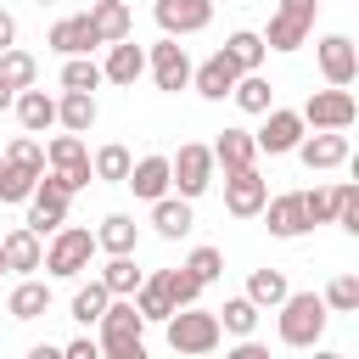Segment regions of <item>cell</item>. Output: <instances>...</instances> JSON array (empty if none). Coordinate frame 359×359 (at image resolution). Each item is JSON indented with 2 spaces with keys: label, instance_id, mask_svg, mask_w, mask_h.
<instances>
[{
  "label": "cell",
  "instance_id": "12",
  "mask_svg": "<svg viewBox=\"0 0 359 359\" xmlns=\"http://www.w3.org/2000/svg\"><path fill=\"white\" fill-rule=\"evenodd\" d=\"M151 17L168 39H185V34H202L213 22V0H157Z\"/></svg>",
  "mask_w": 359,
  "mask_h": 359
},
{
  "label": "cell",
  "instance_id": "14",
  "mask_svg": "<svg viewBox=\"0 0 359 359\" xmlns=\"http://www.w3.org/2000/svg\"><path fill=\"white\" fill-rule=\"evenodd\" d=\"M264 219H269V236H275V241H297V236H309V230H314L303 191H280V196H269Z\"/></svg>",
  "mask_w": 359,
  "mask_h": 359
},
{
  "label": "cell",
  "instance_id": "7",
  "mask_svg": "<svg viewBox=\"0 0 359 359\" xmlns=\"http://www.w3.org/2000/svg\"><path fill=\"white\" fill-rule=\"evenodd\" d=\"M213 174H219V157H213V146H202V140H185L180 151H174V191L180 196H208V185H213Z\"/></svg>",
  "mask_w": 359,
  "mask_h": 359
},
{
  "label": "cell",
  "instance_id": "29",
  "mask_svg": "<svg viewBox=\"0 0 359 359\" xmlns=\"http://www.w3.org/2000/svg\"><path fill=\"white\" fill-rule=\"evenodd\" d=\"M247 297H252L258 309H280V303L292 297L286 269H252V275H247Z\"/></svg>",
  "mask_w": 359,
  "mask_h": 359
},
{
  "label": "cell",
  "instance_id": "33",
  "mask_svg": "<svg viewBox=\"0 0 359 359\" xmlns=\"http://www.w3.org/2000/svg\"><path fill=\"white\" fill-rule=\"evenodd\" d=\"M107 84V67L95 62V56H67L62 62V90H84V95H95Z\"/></svg>",
  "mask_w": 359,
  "mask_h": 359
},
{
  "label": "cell",
  "instance_id": "52",
  "mask_svg": "<svg viewBox=\"0 0 359 359\" xmlns=\"http://www.w3.org/2000/svg\"><path fill=\"white\" fill-rule=\"evenodd\" d=\"M314 359H348V353H337V348H314Z\"/></svg>",
  "mask_w": 359,
  "mask_h": 359
},
{
  "label": "cell",
  "instance_id": "51",
  "mask_svg": "<svg viewBox=\"0 0 359 359\" xmlns=\"http://www.w3.org/2000/svg\"><path fill=\"white\" fill-rule=\"evenodd\" d=\"M6 107H17V90H11L6 79H0V112H6Z\"/></svg>",
  "mask_w": 359,
  "mask_h": 359
},
{
  "label": "cell",
  "instance_id": "21",
  "mask_svg": "<svg viewBox=\"0 0 359 359\" xmlns=\"http://www.w3.org/2000/svg\"><path fill=\"white\" fill-rule=\"evenodd\" d=\"M107 84H118V90H135V79L146 73V50L135 45V39H118V45H107Z\"/></svg>",
  "mask_w": 359,
  "mask_h": 359
},
{
  "label": "cell",
  "instance_id": "3",
  "mask_svg": "<svg viewBox=\"0 0 359 359\" xmlns=\"http://www.w3.org/2000/svg\"><path fill=\"white\" fill-rule=\"evenodd\" d=\"M224 342V325H219V314L213 309H174V320H168V348L174 353H185V359H208L213 348Z\"/></svg>",
  "mask_w": 359,
  "mask_h": 359
},
{
  "label": "cell",
  "instance_id": "35",
  "mask_svg": "<svg viewBox=\"0 0 359 359\" xmlns=\"http://www.w3.org/2000/svg\"><path fill=\"white\" fill-rule=\"evenodd\" d=\"M241 112H252V118H264L269 107H275V90H269V79L264 73H241V84H236V95H230Z\"/></svg>",
  "mask_w": 359,
  "mask_h": 359
},
{
  "label": "cell",
  "instance_id": "32",
  "mask_svg": "<svg viewBox=\"0 0 359 359\" xmlns=\"http://www.w3.org/2000/svg\"><path fill=\"white\" fill-rule=\"evenodd\" d=\"M309 34H314V22H297V17H286V11H275V17H269V28H264L269 50H303V45H309Z\"/></svg>",
  "mask_w": 359,
  "mask_h": 359
},
{
  "label": "cell",
  "instance_id": "44",
  "mask_svg": "<svg viewBox=\"0 0 359 359\" xmlns=\"http://www.w3.org/2000/svg\"><path fill=\"white\" fill-rule=\"evenodd\" d=\"M101 353L107 359H151L146 353V337H129V331H107L101 337Z\"/></svg>",
  "mask_w": 359,
  "mask_h": 359
},
{
  "label": "cell",
  "instance_id": "4",
  "mask_svg": "<svg viewBox=\"0 0 359 359\" xmlns=\"http://www.w3.org/2000/svg\"><path fill=\"white\" fill-rule=\"evenodd\" d=\"M146 73H151V84L163 90V95H180V90H191V79H196V62H191V50L180 45V39H157L151 50H146Z\"/></svg>",
  "mask_w": 359,
  "mask_h": 359
},
{
  "label": "cell",
  "instance_id": "54",
  "mask_svg": "<svg viewBox=\"0 0 359 359\" xmlns=\"http://www.w3.org/2000/svg\"><path fill=\"white\" fill-rule=\"evenodd\" d=\"M0 275H6V252H0Z\"/></svg>",
  "mask_w": 359,
  "mask_h": 359
},
{
  "label": "cell",
  "instance_id": "22",
  "mask_svg": "<svg viewBox=\"0 0 359 359\" xmlns=\"http://www.w3.org/2000/svg\"><path fill=\"white\" fill-rule=\"evenodd\" d=\"M17 123H22V135H45V129H56V95H45L39 84L34 90H17Z\"/></svg>",
  "mask_w": 359,
  "mask_h": 359
},
{
  "label": "cell",
  "instance_id": "23",
  "mask_svg": "<svg viewBox=\"0 0 359 359\" xmlns=\"http://www.w3.org/2000/svg\"><path fill=\"white\" fill-rule=\"evenodd\" d=\"M95 118H101L95 95H84V90H62V95H56V129H67V135H90Z\"/></svg>",
  "mask_w": 359,
  "mask_h": 359
},
{
  "label": "cell",
  "instance_id": "47",
  "mask_svg": "<svg viewBox=\"0 0 359 359\" xmlns=\"http://www.w3.org/2000/svg\"><path fill=\"white\" fill-rule=\"evenodd\" d=\"M275 11H286V17H297V22H314L320 0H275Z\"/></svg>",
  "mask_w": 359,
  "mask_h": 359
},
{
  "label": "cell",
  "instance_id": "27",
  "mask_svg": "<svg viewBox=\"0 0 359 359\" xmlns=\"http://www.w3.org/2000/svg\"><path fill=\"white\" fill-rule=\"evenodd\" d=\"M224 56H230L241 73H258V67H264V56H269V39H264L258 28H236V34L224 39Z\"/></svg>",
  "mask_w": 359,
  "mask_h": 359
},
{
  "label": "cell",
  "instance_id": "53",
  "mask_svg": "<svg viewBox=\"0 0 359 359\" xmlns=\"http://www.w3.org/2000/svg\"><path fill=\"white\" fill-rule=\"evenodd\" d=\"M348 174H353V185H359V151H353V157H348Z\"/></svg>",
  "mask_w": 359,
  "mask_h": 359
},
{
  "label": "cell",
  "instance_id": "6",
  "mask_svg": "<svg viewBox=\"0 0 359 359\" xmlns=\"http://www.w3.org/2000/svg\"><path fill=\"white\" fill-rule=\"evenodd\" d=\"M45 157H50V174H62V185H67L73 196L95 180V157H90V151H84V140H79V135H67V129H62V135H50Z\"/></svg>",
  "mask_w": 359,
  "mask_h": 359
},
{
  "label": "cell",
  "instance_id": "10",
  "mask_svg": "<svg viewBox=\"0 0 359 359\" xmlns=\"http://www.w3.org/2000/svg\"><path fill=\"white\" fill-rule=\"evenodd\" d=\"M264 208H269V180L258 174V163L224 174V213L230 219H258Z\"/></svg>",
  "mask_w": 359,
  "mask_h": 359
},
{
  "label": "cell",
  "instance_id": "16",
  "mask_svg": "<svg viewBox=\"0 0 359 359\" xmlns=\"http://www.w3.org/2000/svg\"><path fill=\"white\" fill-rule=\"evenodd\" d=\"M45 45H50V50H56V56L67 62V56H90V50H95V45H107V39L95 34L90 11H79V17H62V22H56V28L45 34Z\"/></svg>",
  "mask_w": 359,
  "mask_h": 359
},
{
  "label": "cell",
  "instance_id": "48",
  "mask_svg": "<svg viewBox=\"0 0 359 359\" xmlns=\"http://www.w3.org/2000/svg\"><path fill=\"white\" fill-rule=\"evenodd\" d=\"M67 359H107V353H101V337H79V342H67Z\"/></svg>",
  "mask_w": 359,
  "mask_h": 359
},
{
  "label": "cell",
  "instance_id": "34",
  "mask_svg": "<svg viewBox=\"0 0 359 359\" xmlns=\"http://www.w3.org/2000/svg\"><path fill=\"white\" fill-rule=\"evenodd\" d=\"M0 79H6L11 90H34V84H39V62H34L22 45H11V50H0Z\"/></svg>",
  "mask_w": 359,
  "mask_h": 359
},
{
  "label": "cell",
  "instance_id": "39",
  "mask_svg": "<svg viewBox=\"0 0 359 359\" xmlns=\"http://www.w3.org/2000/svg\"><path fill=\"white\" fill-rule=\"evenodd\" d=\"M135 309L146 314V325H168V320H174V303H168V292H163L151 275H146V286L135 292Z\"/></svg>",
  "mask_w": 359,
  "mask_h": 359
},
{
  "label": "cell",
  "instance_id": "43",
  "mask_svg": "<svg viewBox=\"0 0 359 359\" xmlns=\"http://www.w3.org/2000/svg\"><path fill=\"white\" fill-rule=\"evenodd\" d=\"M185 269L202 280V286H213L219 275H224V252L219 247H191V258H185Z\"/></svg>",
  "mask_w": 359,
  "mask_h": 359
},
{
  "label": "cell",
  "instance_id": "56",
  "mask_svg": "<svg viewBox=\"0 0 359 359\" xmlns=\"http://www.w3.org/2000/svg\"><path fill=\"white\" fill-rule=\"evenodd\" d=\"M353 45H359V39H353Z\"/></svg>",
  "mask_w": 359,
  "mask_h": 359
},
{
  "label": "cell",
  "instance_id": "19",
  "mask_svg": "<svg viewBox=\"0 0 359 359\" xmlns=\"http://www.w3.org/2000/svg\"><path fill=\"white\" fill-rule=\"evenodd\" d=\"M213 157H219V168H224V174H236V168H252L264 151H258V135H252V129L230 123V129H219V140H213Z\"/></svg>",
  "mask_w": 359,
  "mask_h": 359
},
{
  "label": "cell",
  "instance_id": "13",
  "mask_svg": "<svg viewBox=\"0 0 359 359\" xmlns=\"http://www.w3.org/2000/svg\"><path fill=\"white\" fill-rule=\"evenodd\" d=\"M297 157H303V168H309V174H331V168H342V163L353 157V146H348V135H342V129H314V135H303Z\"/></svg>",
  "mask_w": 359,
  "mask_h": 359
},
{
  "label": "cell",
  "instance_id": "11",
  "mask_svg": "<svg viewBox=\"0 0 359 359\" xmlns=\"http://www.w3.org/2000/svg\"><path fill=\"white\" fill-rule=\"evenodd\" d=\"M314 62H320V79L337 84V90H348L359 79V45L348 34H320L314 39Z\"/></svg>",
  "mask_w": 359,
  "mask_h": 359
},
{
  "label": "cell",
  "instance_id": "15",
  "mask_svg": "<svg viewBox=\"0 0 359 359\" xmlns=\"http://www.w3.org/2000/svg\"><path fill=\"white\" fill-rule=\"evenodd\" d=\"M129 191H135L140 202H163V196L174 191V157H163V151L135 157V168H129Z\"/></svg>",
  "mask_w": 359,
  "mask_h": 359
},
{
  "label": "cell",
  "instance_id": "30",
  "mask_svg": "<svg viewBox=\"0 0 359 359\" xmlns=\"http://www.w3.org/2000/svg\"><path fill=\"white\" fill-rule=\"evenodd\" d=\"M151 280L168 292V303H174V309H191V303H202V292H208V286H202V280H196L185 264H180V269H157Z\"/></svg>",
  "mask_w": 359,
  "mask_h": 359
},
{
  "label": "cell",
  "instance_id": "8",
  "mask_svg": "<svg viewBox=\"0 0 359 359\" xmlns=\"http://www.w3.org/2000/svg\"><path fill=\"white\" fill-rule=\"evenodd\" d=\"M67 202H73V191L62 185V174H45L39 180V191H34V202H28V230L34 236H56L62 224H67Z\"/></svg>",
  "mask_w": 359,
  "mask_h": 359
},
{
  "label": "cell",
  "instance_id": "5",
  "mask_svg": "<svg viewBox=\"0 0 359 359\" xmlns=\"http://www.w3.org/2000/svg\"><path fill=\"white\" fill-rule=\"evenodd\" d=\"M297 112H303V123H309V129H353L359 101H353V90L325 84V90H309V101H303Z\"/></svg>",
  "mask_w": 359,
  "mask_h": 359
},
{
  "label": "cell",
  "instance_id": "20",
  "mask_svg": "<svg viewBox=\"0 0 359 359\" xmlns=\"http://www.w3.org/2000/svg\"><path fill=\"white\" fill-rule=\"evenodd\" d=\"M191 224H196V213H191V196L168 191L163 202H151V230H157L163 241H180V236H191Z\"/></svg>",
  "mask_w": 359,
  "mask_h": 359
},
{
  "label": "cell",
  "instance_id": "36",
  "mask_svg": "<svg viewBox=\"0 0 359 359\" xmlns=\"http://www.w3.org/2000/svg\"><path fill=\"white\" fill-rule=\"evenodd\" d=\"M258 314H264V309H258V303L241 292V297H224V309H219V325H224L230 337H252V331H258Z\"/></svg>",
  "mask_w": 359,
  "mask_h": 359
},
{
  "label": "cell",
  "instance_id": "38",
  "mask_svg": "<svg viewBox=\"0 0 359 359\" xmlns=\"http://www.w3.org/2000/svg\"><path fill=\"white\" fill-rule=\"evenodd\" d=\"M129 168H135V157H129V146H118V140H107V146L95 151V180H107V185H129Z\"/></svg>",
  "mask_w": 359,
  "mask_h": 359
},
{
  "label": "cell",
  "instance_id": "18",
  "mask_svg": "<svg viewBox=\"0 0 359 359\" xmlns=\"http://www.w3.org/2000/svg\"><path fill=\"white\" fill-rule=\"evenodd\" d=\"M0 252H6V269H11V275H34V269H45V236H34L28 224L6 230V236H0Z\"/></svg>",
  "mask_w": 359,
  "mask_h": 359
},
{
  "label": "cell",
  "instance_id": "31",
  "mask_svg": "<svg viewBox=\"0 0 359 359\" xmlns=\"http://www.w3.org/2000/svg\"><path fill=\"white\" fill-rule=\"evenodd\" d=\"M112 309V292H107V280L95 275V280H84L79 292H73V320L79 325H101V314Z\"/></svg>",
  "mask_w": 359,
  "mask_h": 359
},
{
  "label": "cell",
  "instance_id": "1",
  "mask_svg": "<svg viewBox=\"0 0 359 359\" xmlns=\"http://www.w3.org/2000/svg\"><path fill=\"white\" fill-rule=\"evenodd\" d=\"M275 314H280V320H275V331H280V342H286V348H320L325 320H331V309H325V297H320V292H292Z\"/></svg>",
  "mask_w": 359,
  "mask_h": 359
},
{
  "label": "cell",
  "instance_id": "49",
  "mask_svg": "<svg viewBox=\"0 0 359 359\" xmlns=\"http://www.w3.org/2000/svg\"><path fill=\"white\" fill-rule=\"evenodd\" d=\"M11 45H17V17L0 11V50H11Z\"/></svg>",
  "mask_w": 359,
  "mask_h": 359
},
{
  "label": "cell",
  "instance_id": "24",
  "mask_svg": "<svg viewBox=\"0 0 359 359\" xmlns=\"http://www.w3.org/2000/svg\"><path fill=\"white\" fill-rule=\"evenodd\" d=\"M90 22H95V34H101L107 45H118V39L135 34V11H129V0H90Z\"/></svg>",
  "mask_w": 359,
  "mask_h": 359
},
{
  "label": "cell",
  "instance_id": "17",
  "mask_svg": "<svg viewBox=\"0 0 359 359\" xmlns=\"http://www.w3.org/2000/svg\"><path fill=\"white\" fill-rule=\"evenodd\" d=\"M236 84H241V67H236L224 50H213V56L196 67V79H191V90H196L202 101H224V95H236Z\"/></svg>",
  "mask_w": 359,
  "mask_h": 359
},
{
  "label": "cell",
  "instance_id": "46",
  "mask_svg": "<svg viewBox=\"0 0 359 359\" xmlns=\"http://www.w3.org/2000/svg\"><path fill=\"white\" fill-rule=\"evenodd\" d=\"M224 359H269V348H264L258 337H236V342L224 348Z\"/></svg>",
  "mask_w": 359,
  "mask_h": 359
},
{
  "label": "cell",
  "instance_id": "26",
  "mask_svg": "<svg viewBox=\"0 0 359 359\" xmlns=\"http://www.w3.org/2000/svg\"><path fill=\"white\" fill-rule=\"evenodd\" d=\"M45 309H50V286L34 280V275H22V280L11 286V297H6V314H11V320H39Z\"/></svg>",
  "mask_w": 359,
  "mask_h": 359
},
{
  "label": "cell",
  "instance_id": "41",
  "mask_svg": "<svg viewBox=\"0 0 359 359\" xmlns=\"http://www.w3.org/2000/svg\"><path fill=\"white\" fill-rule=\"evenodd\" d=\"M320 297L331 314H359V275H331V286Z\"/></svg>",
  "mask_w": 359,
  "mask_h": 359
},
{
  "label": "cell",
  "instance_id": "42",
  "mask_svg": "<svg viewBox=\"0 0 359 359\" xmlns=\"http://www.w3.org/2000/svg\"><path fill=\"white\" fill-rule=\"evenodd\" d=\"M303 202H309V219H314V224H337L342 185H314V191H303Z\"/></svg>",
  "mask_w": 359,
  "mask_h": 359
},
{
  "label": "cell",
  "instance_id": "37",
  "mask_svg": "<svg viewBox=\"0 0 359 359\" xmlns=\"http://www.w3.org/2000/svg\"><path fill=\"white\" fill-rule=\"evenodd\" d=\"M34 191H39V174L17 168V163L0 151V202H34Z\"/></svg>",
  "mask_w": 359,
  "mask_h": 359
},
{
  "label": "cell",
  "instance_id": "40",
  "mask_svg": "<svg viewBox=\"0 0 359 359\" xmlns=\"http://www.w3.org/2000/svg\"><path fill=\"white\" fill-rule=\"evenodd\" d=\"M6 157H11L17 168H28V174H39V180H45V168H50V157H45V146H39V135H17V140L6 146Z\"/></svg>",
  "mask_w": 359,
  "mask_h": 359
},
{
  "label": "cell",
  "instance_id": "2",
  "mask_svg": "<svg viewBox=\"0 0 359 359\" xmlns=\"http://www.w3.org/2000/svg\"><path fill=\"white\" fill-rule=\"evenodd\" d=\"M95 252H101L95 230H84V224H62V230L45 241V275H56V280H79V275L90 269Z\"/></svg>",
  "mask_w": 359,
  "mask_h": 359
},
{
  "label": "cell",
  "instance_id": "55",
  "mask_svg": "<svg viewBox=\"0 0 359 359\" xmlns=\"http://www.w3.org/2000/svg\"><path fill=\"white\" fill-rule=\"evenodd\" d=\"M39 6H56V0H39Z\"/></svg>",
  "mask_w": 359,
  "mask_h": 359
},
{
  "label": "cell",
  "instance_id": "9",
  "mask_svg": "<svg viewBox=\"0 0 359 359\" xmlns=\"http://www.w3.org/2000/svg\"><path fill=\"white\" fill-rule=\"evenodd\" d=\"M252 135H258V151H264V157H286V151L303 146L309 123H303V112H292V107H269Z\"/></svg>",
  "mask_w": 359,
  "mask_h": 359
},
{
  "label": "cell",
  "instance_id": "50",
  "mask_svg": "<svg viewBox=\"0 0 359 359\" xmlns=\"http://www.w3.org/2000/svg\"><path fill=\"white\" fill-rule=\"evenodd\" d=\"M28 359H67V348H50V342H34Z\"/></svg>",
  "mask_w": 359,
  "mask_h": 359
},
{
  "label": "cell",
  "instance_id": "28",
  "mask_svg": "<svg viewBox=\"0 0 359 359\" xmlns=\"http://www.w3.org/2000/svg\"><path fill=\"white\" fill-rule=\"evenodd\" d=\"M101 280H107L112 297H135V292L146 286V269L135 264V252H123V258H107V264H101Z\"/></svg>",
  "mask_w": 359,
  "mask_h": 359
},
{
  "label": "cell",
  "instance_id": "25",
  "mask_svg": "<svg viewBox=\"0 0 359 359\" xmlns=\"http://www.w3.org/2000/svg\"><path fill=\"white\" fill-rule=\"evenodd\" d=\"M95 241H101V252H107V258L135 252V247H140V224H135V213H107V219H101V230H95Z\"/></svg>",
  "mask_w": 359,
  "mask_h": 359
},
{
  "label": "cell",
  "instance_id": "45",
  "mask_svg": "<svg viewBox=\"0 0 359 359\" xmlns=\"http://www.w3.org/2000/svg\"><path fill=\"white\" fill-rule=\"evenodd\" d=\"M337 224H342V230L359 241V185H353V180L342 185V208H337Z\"/></svg>",
  "mask_w": 359,
  "mask_h": 359
}]
</instances>
